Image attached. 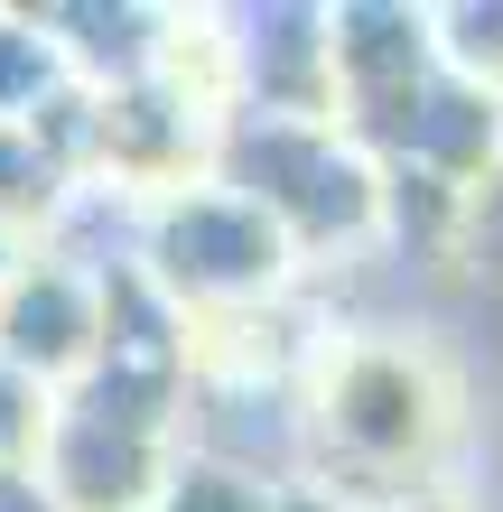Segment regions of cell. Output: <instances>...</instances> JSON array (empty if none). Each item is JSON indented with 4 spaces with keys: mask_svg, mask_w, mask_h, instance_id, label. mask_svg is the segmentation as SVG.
Here are the masks:
<instances>
[{
    "mask_svg": "<svg viewBox=\"0 0 503 512\" xmlns=\"http://www.w3.org/2000/svg\"><path fill=\"white\" fill-rule=\"evenodd\" d=\"M308 419H317V494H336L345 512H382L373 485H410L429 475L438 438H448V382L420 345L392 336H354L336 345L308 382ZM420 503V485H410Z\"/></svg>",
    "mask_w": 503,
    "mask_h": 512,
    "instance_id": "obj_1",
    "label": "cell"
},
{
    "mask_svg": "<svg viewBox=\"0 0 503 512\" xmlns=\"http://www.w3.org/2000/svg\"><path fill=\"white\" fill-rule=\"evenodd\" d=\"M205 177L252 196L299 243L308 270L382 243V159L345 122H252V112H224V140H215Z\"/></svg>",
    "mask_w": 503,
    "mask_h": 512,
    "instance_id": "obj_2",
    "label": "cell"
},
{
    "mask_svg": "<svg viewBox=\"0 0 503 512\" xmlns=\"http://www.w3.org/2000/svg\"><path fill=\"white\" fill-rule=\"evenodd\" d=\"M140 270L196 326H224V317H252V308H280L308 261L252 196H233L224 177H196V187H168L150 205V252H140Z\"/></svg>",
    "mask_w": 503,
    "mask_h": 512,
    "instance_id": "obj_3",
    "label": "cell"
},
{
    "mask_svg": "<svg viewBox=\"0 0 503 512\" xmlns=\"http://www.w3.org/2000/svg\"><path fill=\"white\" fill-rule=\"evenodd\" d=\"M215 84L224 112L252 122H336V28L308 0H271V10L215 19Z\"/></svg>",
    "mask_w": 503,
    "mask_h": 512,
    "instance_id": "obj_4",
    "label": "cell"
},
{
    "mask_svg": "<svg viewBox=\"0 0 503 512\" xmlns=\"http://www.w3.org/2000/svg\"><path fill=\"white\" fill-rule=\"evenodd\" d=\"M177 466V438L159 429H122V419H94V410H66L56 401L47 419V447H38V485L56 512H150L159 485Z\"/></svg>",
    "mask_w": 503,
    "mask_h": 512,
    "instance_id": "obj_5",
    "label": "cell"
},
{
    "mask_svg": "<svg viewBox=\"0 0 503 512\" xmlns=\"http://www.w3.org/2000/svg\"><path fill=\"white\" fill-rule=\"evenodd\" d=\"M94 354H103V289L94 280H75L56 261H28L0 289V364L28 373L47 401H66L94 373Z\"/></svg>",
    "mask_w": 503,
    "mask_h": 512,
    "instance_id": "obj_6",
    "label": "cell"
},
{
    "mask_svg": "<svg viewBox=\"0 0 503 512\" xmlns=\"http://www.w3.org/2000/svg\"><path fill=\"white\" fill-rule=\"evenodd\" d=\"M336 28V122L364 131L382 122L401 94H420L438 75V10H410V0H345L327 10Z\"/></svg>",
    "mask_w": 503,
    "mask_h": 512,
    "instance_id": "obj_7",
    "label": "cell"
},
{
    "mask_svg": "<svg viewBox=\"0 0 503 512\" xmlns=\"http://www.w3.org/2000/svg\"><path fill=\"white\" fill-rule=\"evenodd\" d=\"M66 84H75V66H66V47H56V28L38 10H28V19H0V122L28 131Z\"/></svg>",
    "mask_w": 503,
    "mask_h": 512,
    "instance_id": "obj_8",
    "label": "cell"
},
{
    "mask_svg": "<svg viewBox=\"0 0 503 512\" xmlns=\"http://www.w3.org/2000/svg\"><path fill=\"white\" fill-rule=\"evenodd\" d=\"M280 503L289 494H271V485H252V475H233V466L177 447V466H168V485H159L150 512H280Z\"/></svg>",
    "mask_w": 503,
    "mask_h": 512,
    "instance_id": "obj_9",
    "label": "cell"
},
{
    "mask_svg": "<svg viewBox=\"0 0 503 512\" xmlns=\"http://www.w3.org/2000/svg\"><path fill=\"white\" fill-rule=\"evenodd\" d=\"M438 66L485 84L503 103V0H457V10H438Z\"/></svg>",
    "mask_w": 503,
    "mask_h": 512,
    "instance_id": "obj_10",
    "label": "cell"
},
{
    "mask_svg": "<svg viewBox=\"0 0 503 512\" xmlns=\"http://www.w3.org/2000/svg\"><path fill=\"white\" fill-rule=\"evenodd\" d=\"M56 196H66V177L47 168V149L28 140L19 122H0V224H10V233H38Z\"/></svg>",
    "mask_w": 503,
    "mask_h": 512,
    "instance_id": "obj_11",
    "label": "cell"
},
{
    "mask_svg": "<svg viewBox=\"0 0 503 512\" xmlns=\"http://www.w3.org/2000/svg\"><path fill=\"white\" fill-rule=\"evenodd\" d=\"M47 419H56V401L28 373H10L0 364V466H38V447H47Z\"/></svg>",
    "mask_w": 503,
    "mask_h": 512,
    "instance_id": "obj_12",
    "label": "cell"
},
{
    "mask_svg": "<svg viewBox=\"0 0 503 512\" xmlns=\"http://www.w3.org/2000/svg\"><path fill=\"white\" fill-rule=\"evenodd\" d=\"M28 261H38V252H28V233H10V224H0V289H10Z\"/></svg>",
    "mask_w": 503,
    "mask_h": 512,
    "instance_id": "obj_13",
    "label": "cell"
}]
</instances>
